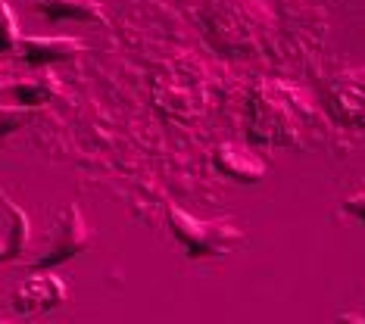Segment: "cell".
Segmentation results:
<instances>
[{"instance_id": "1", "label": "cell", "mask_w": 365, "mask_h": 324, "mask_svg": "<svg viewBox=\"0 0 365 324\" xmlns=\"http://www.w3.org/2000/svg\"><path fill=\"white\" fill-rule=\"evenodd\" d=\"M315 115L309 97L290 81L262 78L247 100V135L253 144L303 147L312 135Z\"/></svg>"}, {"instance_id": "2", "label": "cell", "mask_w": 365, "mask_h": 324, "mask_svg": "<svg viewBox=\"0 0 365 324\" xmlns=\"http://www.w3.org/2000/svg\"><path fill=\"white\" fill-rule=\"evenodd\" d=\"M200 25L215 50L228 56H259L275 35V16L265 0H206Z\"/></svg>"}, {"instance_id": "3", "label": "cell", "mask_w": 365, "mask_h": 324, "mask_svg": "<svg viewBox=\"0 0 365 324\" xmlns=\"http://www.w3.org/2000/svg\"><path fill=\"white\" fill-rule=\"evenodd\" d=\"M165 219H169V228L175 240L185 246V256L190 262L200 259H222L231 249H237L244 244V231L237 228L231 219H194L190 212L178 209L175 203L165 206Z\"/></svg>"}, {"instance_id": "4", "label": "cell", "mask_w": 365, "mask_h": 324, "mask_svg": "<svg viewBox=\"0 0 365 324\" xmlns=\"http://www.w3.org/2000/svg\"><path fill=\"white\" fill-rule=\"evenodd\" d=\"M88 246H91L88 219H85V212H81L78 203H69L63 209V219H60L56 234H51V244H47L44 253L31 262V268H35V271H53L56 265H63V262L81 256Z\"/></svg>"}, {"instance_id": "5", "label": "cell", "mask_w": 365, "mask_h": 324, "mask_svg": "<svg viewBox=\"0 0 365 324\" xmlns=\"http://www.w3.org/2000/svg\"><path fill=\"white\" fill-rule=\"evenodd\" d=\"M328 110L340 125L365 128V66L340 69L325 88Z\"/></svg>"}, {"instance_id": "6", "label": "cell", "mask_w": 365, "mask_h": 324, "mask_svg": "<svg viewBox=\"0 0 365 324\" xmlns=\"http://www.w3.org/2000/svg\"><path fill=\"white\" fill-rule=\"evenodd\" d=\"M69 299V287L60 274L53 271H35L26 278L13 293V312L19 318H41V315L60 309Z\"/></svg>"}, {"instance_id": "7", "label": "cell", "mask_w": 365, "mask_h": 324, "mask_svg": "<svg viewBox=\"0 0 365 324\" xmlns=\"http://www.w3.org/2000/svg\"><path fill=\"white\" fill-rule=\"evenodd\" d=\"M13 53L29 69H51L56 63H69L85 53V44L72 35H22Z\"/></svg>"}, {"instance_id": "8", "label": "cell", "mask_w": 365, "mask_h": 324, "mask_svg": "<svg viewBox=\"0 0 365 324\" xmlns=\"http://www.w3.org/2000/svg\"><path fill=\"white\" fill-rule=\"evenodd\" d=\"M156 106L172 119H197L206 110V90L187 88L185 81L178 85L175 69H169L156 81Z\"/></svg>"}, {"instance_id": "9", "label": "cell", "mask_w": 365, "mask_h": 324, "mask_svg": "<svg viewBox=\"0 0 365 324\" xmlns=\"http://www.w3.org/2000/svg\"><path fill=\"white\" fill-rule=\"evenodd\" d=\"M212 165L219 169L225 178L237 181V184H259L265 178V162L262 156H256L250 147L244 144H219L212 150Z\"/></svg>"}, {"instance_id": "10", "label": "cell", "mask_w": 365, "mask_h": 324, "mask_svg": "<svg viewBox=\"0 0 365 324\" xmlns=\"http://www.w3.org/2000/svg\"><path fill=\"white\" fill-rule=\"evenodd\" d=\"M13 100L16 106H29V110H41L60 94V78L51 69H29V75H16L13 81Z\"/></svg>"}, {"instance_id": "11", "label": "cell", "mask_w": 365, "mask_h": 324, "mask_svg": "<svg viewBox=\"0 0 365 324\" xmlns=\"http://www.w3.org/2000/svg\"><path fill=\"white\" fill-rule=\"evenodd\" d=\"M106 0H35L47 22H106Z\"/></svg>"}, {"instance_id": "12", "label": "cell", "mask_w": 365, "mask_h": 324, "mask_svg": "<svg viewBox=\"0 0 365 324\" xmlns=\"http://www.w3.org/2000/svg\"><path fill=\"white\" fill-rule=\"evenodd\" d=\"M35 113L38 110H29V106H16V103L4 106V103H0V147H4L13 135H19V131L26 128L31 119H35Z\"/></svg>"}, {"instance_id": "13", "label": "cell", "mask_w": 365, "mask_h": 324, "mask_svg": "<svg viewBox=\"0 0 365 324\" xmlns=\"http://www.w3.org/2000/svg\"><path fill=\"white\" fill-rule=\"evenodd\" d=\"M19 19H16L13 6L6 0H0V56L13 53L16 44H19Z\"/></svg>"}, {"instance_id": "14", "label": "cell", "mask_w": 365, "mask_h": 324, "mask_svg": "<svg viewBox=\"0 0 365 324\" xmlns=\"http://www.w3.org/2000/svg\"><path fill=\"white\" fill-rule=\"evenodd\" d=\"M344 212L350 215V219H356V221L365 224V184L356 190V194H350V197L344 199Z\"/></svg>"}, {"instance_id": "15", "label": "cell", "mask_w": 365, "mask_h": 324, "mask_svg": "<svg viewBox=\"0 0 365 324\" xmlns=\"http://www.w3.org/2000/svg\"><path fill=\"white\" fill-rule=\"evenodd\" d=\"M337 324H365V299L356 309H350V312H340L337 315Z\"/></svg>"}, {"instance_id": "16", "label": "cell", "mask_w": 365, "mask_h": 324, "mask_svg": "<svg viewBox=\"0 0 365 324\" xmlns=\"http://www.w3.org/2000/svg\"><path fill=\"white\" fill-rule=\"evenodd\" d=\"M16 81V72H13V63H0V100H4V90H10Z\"/></svg>"}, {"instance_id": "17", "label": "cell", "mask_w": 365, "mask_h": 324, "mask_svg": "<svg viewBox=\"0 0 365 324\" xmlns=\"http://www.w3.org/2000/svg\"><path fill=\"white\" fill-rule=\"evenodd\" d=\"M0 324H22L19 318H0Z\"/></svg>"}]
</instances>
